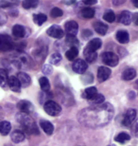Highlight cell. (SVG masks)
Instances as JSON below:
<instances>
[{
  "mask_svg": "<svg viewBox=\"0 0 138 146\" xmlns=\"http://www.w3.org/2000/svg\"><path fill=\"white\" fill-rule=\"evenodd\" d=\"M114 107L110 104H99L80 112L79 119L83 124L89 127H98L107 124L114 116Z\"/></svg>",
  "mask_w": 138,
  "mask_h": 146,
  "instance_id": "1",
  "label": "cell"
},
{
  "mask_svg": "<svg viewBox=\"0 0 138 146\" xmlns=\"http://www.w3.org/2000/svg\"><path fill=\"white\" fill-rule=\"evenodd\" d=\"M17 119H18L19 123L21 124L22 128L28 134H34V135H38L39 134V130L33 119L28 114L21 113L20 115L17 116Z\"/></svg>",
  "mask_w": 138,
  "mask_h": 146,
  "instance_id": "2",
  "label": "cell"
},
{
  "mask_svg": "<svg viewBox=\"0 0 138 146\" xmlns=\"http://www.w3.org/2000/svg\"><path fill=\"white\" fill-rule=\"evenodd\" d=\"M44 109H45L46 112L51 117H57L60 115L61 112V107L53 101L46 102L45 104V106H44Z\"/></svg>",
  "mask_w": 138,
  "mask_h": 146,
  "instance_id": "3",
  "label": "cell"
},
{
  "mask_svg": "<svg viewBox=\"0 0 138 146\" xmlns=\"http://www.w3.org/2000/svg\"><path fill=\"white\" fill-rule=\"evenodd\" d=\"M102 61L105 65L107 66H117V64L119 62V59H118V56L114 53V52H111V51H107V52H104L102 54Z\"/></svg>",
  "mask_w": 138,
  "mask_h": 146,
  "instance_id": "4",
  "label": "cell"
},
{
  "mask_svg": "<svg viewBox=\"0 0 138 146\" xmlns=\"http://www.w3.org/2000/svg\"><path fill=\"white\" fill-rule=\"evenodd\" d=\"M13 42L11 37L5 34H0V51H9L13 48Z\"/></svg>",
  "mask_w": 138,
  "mask_h": 146,
  "instance_id": "5",
  "label": "cell"
},
{
  "mask_svg": "<svg viewBox=\"0 0 138 146\" xmlns=\"http://www.w3.org/2000/svg\"><path fill=\"white\" fill-rule=\"evenodd\" d=\"M46 33H48V35L56 38V39H61L64 35V31L61 30V27H59L57 25H53L50 28H48V31H46Z\"/></svg>",
  "mask_w": 138,
  "mask_h": 146,
  "instance_id": "6",
  "label": "cell"
},
{
  "mask_svg": "<svg viewBox=\"0 0 138 146\" xmlns=\"http://www.w3.org/2000/svg\"><path fill=\"white\" fill-rule=\"evenodd\" d=\"M73 70H74L76 73H79V74H83L85 71L87 70L88 68V65L85 61L81 60V59H78L77 61H75L73 63Z\"/></svg>",
  "mask_w": 138,
  "mask_h": 146,
  "instance_id": "7",
  "label": "cell"
},
{
  "mask_svg": "<svg viewBox=\"0 0 138 146\" xmlns=\"http://www.w3.org/2000/svg\"><path fill=\"white\" fill-rule=\"evenodd\" d=\"M65 31L67 33V35H70V36H76L78 33V31H79V25L78 23L76 21H68L65 23Z\"/></svg>",
  "mask_w": 138,
  "mask_h": 146,
  "instance_id": "8",
  "label": "cell"
},
{
  "mask_svg": "<svg viewBox=\"0 0 138 146\" xmlns=\"http://www.w3.org/2000/svg\"><path fill=\"white\" fill-rule=\"evenodd\" d=\"M17 107L19 108V110L21 111L22 113L25 114H31L34 111V107L32 106L31 103H29L28 101H20L18 104H17Z\"/></svg>",
  "mask_w": 138,
  "mask_h": 146,
  "instance_id": "9",
  "label": "cell"
},
{
  "mask_svg": "<svg viewBox=\"0 0 138 146\" xmlns=\"http://www.w3.org/2000/svg\"><path fill=\"white\" fill-rule=\"evenodd\" d=\"M136 118V111L134 109H129L124 115V118L122 119V124L125 126H130L133 123V121Z\"/></svg>",
  "mask_w": 138,
  "mask_h": 146,
  "instance_id": "10",
  "label": "cell"
},
{
  "mask_svg": "<svg viewBox=\"0 0 138 146\" xmlns=\"http://www.w3.org/2000/svg\"><path fill=\"white\" fill-rule=\"evenodd\" d=\"M111 75V69L106 66H99L98 69V79L99 82H104L109 79Z\"/></svg>",
  "mask_w": 138,
  "mask_h": 146,
  "instance_id": "11",
  "label": "cell"
},
{
  "mask_svg": "<svg viewBox=\"0 0 138 146\" xmlns=\"http://www.w3.org/2000/svg\"><path fill=\"white\" fill-rule=\"evenodd\" d=\"M101 45H102V42L99 38H94L93 40H91L90 42L87 44V46L85 48L89 51L96 52L98 49H99L101 48Z\"/></svg>",
  "mask_w": 138,
  "mask_h": 146,
  "instance_id": "12",
  "label": "cell"
},
{
  "mask_svg": "<svg viewBox=\"0 0 138 146\" xmlns=\"http://www.w3.org/2000/svg\"><path fill=\"white\" fill-rule=\"evenodd\" d=\"M8 84L13 92H20V90H21V84H20L18 78L15 77V76H11L9 78Z\"/></svg>",
  "mask_w": 138,
  "mask_h": 146,
  "instance_id": "13",
  "label": "cell"
},
{
  "mask_svg": "<svg viewBox=\"0 0 138 146\" xmlns=\"http://www.w3.org/2000/svg\"><path fill=\"white\" fill-rule=\"evenodd\" d=\"M17 78H18L20 84H21V86L23 87H28L31 83L30 77L28 76V74H27V73H25V72H19L18 74H17Z\"/></svg>",
  "mask_w": 138,
  "mask_h": 146,
  "instance_id": "14",
  "label": "cell"
},
{
  "mask_svg": "<svg viewBox=\"0 0 138 146\" xmlns=\"http://www.w3.org/2000/svg\"><path fill=\"white\" fill-rule=\"evenodd\" d=\"M98 94V90H96V87L95 86H91V87H88V88H86L84 90L83 96L85 99H87V100L90 102V101H92Z\"/></svg>",
  "mask_w": 138,
  "mask_h": 146,
  "instance_id": "15",
  "label": "cell"
},
{
  "mask_svg": "<svg viewBox=\"0 0 138 146\" xmlns=\"http://www.w3.org/2000/svg\"><path fill=\"white\" fill-rule=\"evenodd\" d=\"M40 126L44 130V132L46 133L48 135H52L54 132V126L50 121H42L40 122Z\"/></svg>",
  "mask_w": 138,
  "mask_h": 146,
  "instance_id": "16",
  "label": "cell"
},
{
  "mask_svg": "<svg viewBox=\"0 0 138 146\" xmlns=\"http://www.w3.org/2000/svg\"><path fill=\"white\" fill-rule=\"evenodd\" d=\"M136 76V71L135 69L133 68H126L124 72L122 73V79L125 81H131L133 79L135 78Z\"/></svg>",
  "mask_w": 138,
  "mask_h": 146,
  "instance_id": "17",
  "label": "cell"
},
{
  "mask_svg": "<svg viewBox=\"0 0 138 146\" xmlns=\"http://www.w3.org/2000/svg\"><path fill=\"white\" fill-rule=\"evenodd\" d=\"M13 35L15 38H23L26 35L25 28L21 25H15L13 28Z\"/></svg>",
  "mask_w": 138,
  "mask_h": 146,
  "instance_id": "18",
  "label": "cell"
},
{
  "mask_svg": "<svg viewBox=\"0 0 138 146\" xmlns=\"http://www.w3.org/2000/svg\"><path fill=\"white\" fill-rule=\"evenodd\" d=\"M116 40L118 41L120 44H126L130 40V35L126 31H118L116 33Z\"/></svg>",
  "mask_w": 138,
  "mask_h": 146,
  "instance_id": "19",
  "label": "cell"
},
{
  "mask_svg": "<svg viewBox=\"0 0 138 146\" xmlns=\"http://www.w3.org/2000/svg\"><path fill=\"white\" fill-rule=\"evenodd\" d=\"M94 29L100 35H105L108 31V26L102 22H95L94 23Z\"/></svg>",
  "mask_w": 138,
  "mask_h": 146,
  "instance_id": "20",
  "label": "cell"
},
{
  "mask_svg": "<svg viewBox=\"0 0 138 146\" xmlns=\"http://www.w3.org/2000/svg\"><path fill=\"white\" fill-rule=\"evenodd\" d=\"M11 141H13L14 143H20V142L25 141V134L22 132V131H14V132L11 134Z\"/></svg>",
  "mask_w": 138,
  "mask_h": 146,
  "instance_id": "21",
  "label": "cell"
},
{
  "mask_svg": "<svg viewBox=\"0 0 138 146\" xmlns=\"http://www.w3.org/2000/svg\"><path fill=\"white\" fill-rule=\"evenodd\" d=\"M11 124L7 121H0V133L3 136L8 135L11 132Z\"/></svg>",
  "mask_w": 138,
  "mask_h": 146,
  "instance_id": "22",
  "label": "cell"
},
{
  "mask_svg": "<svg viewBox=\"0 0 138 146\" xmlns=\"http://www.w3.org/2000/svg\"><path fill=\"white\" fill-rule=\"evenodd\" d=\"M131 20V15L130 13V11H122L121 14H120V18H119V22L122 23L123 25H130Z\"/></svg>",
  "mask_w": 138,
  "mask_h": 146,
  "instance_id": "23",
  "label": "cell"
},
{
  "mask_svg": "<svg viewBox=\"0 0 138 146\" xmlns=\"http://www.w3.org/2000/svg\"><path fill=\"white\" fill-rule=\"evenodd\" d=\"M9 76L8 72L5 69H0V86L7 87L9 86Z\"/></svg>",
  "mask_w": 138,
  "mask_h": 146,
  "instance_id": "24",
  "label": "cell"
},
{
  "mask_svg": "<svg viewBox=\"0 0 138 146\" xmlns=\"http://www.w3.org/2000/svg\"><path fill=\"white\" fill-rule=\"evenodd\" d=\"M78 55H79V50L76 46H72V48H70L65 53V56L69 61L76 60V58L78 57Z\"/></svg>",
  "mask_w": 138,
  "mask_h": 146,
  "instance_id": "25",
  "label": "cell"
},
{
  "mask_svg": "<svg viewBox=\"0 0 138 146\" xmlns=\"http://www.w3.org/2000/svg\"><path fill=\"white\" fill-rule=\"evenodd\" d=\"M81 15L83 18H87V19L93 18L94 15H95V10L92 8H83L81 11Z\"/></svg>",
  "mask_w": 138,
  "mask_h": 146,
  "instance_id": "26",
  "label": "cell"
},
{
  "mask_svg": "<svg viewBox=\"0 0 138 146\" xmlns=\"http://www.w3.org/2000/svg\"><path fill=\"white\" fill-rule=\"evenodd\" d=\"M84 57H85V60L87 61L88 63H94L96 59V52H93V51H89L87 50L86 48H84Z\"/></svg>",
  "mask_w": 138,
  "mask_h": 146,
  "instance_id": "27",
  "label": "cell"
},
{
  "mask_svg": "<svg viewBox=\"0 0 138 146\" xmlns=\"http://www.w3.org/2000/svg\"><path fill=\"white\" fill-rule=\"evenodd\" d=\"M130 139H131L130 135H128L127 133H124V132L118 134V135L114 138V141L119 142V143H125V142L129 141Z\"/></svg>",
  "mask_w": 138,
  "mask_h": 146,
  "instance_id": "28",
  "label": "cell"
},
{
  "mask_svg": "<svg viewBox=\"0 0 138 146\" xmlns=\"http://www.w3.org/2000/svg\"><path fill=\"white\" fill-rule=\"evenodd\" d=\"M46 19H48V17H46V14H44V13L34 14V16H33V21L39 26H42L44 23L46 21Z\"/></svg>",
  "mask_w": 138,
  "mask_h": 146,
  "instance_id": "29",
  "label": "cell"
},
{
  "mask_svg": "<svg viewBox=\"0 0 138 146\" xmlns=\"http://www.w3.org/2000/svg\"><path fill=\"white\" fill-rule=\"evenodd\" d=\"M39 84H40L41 88H42V90H44V91H48L49 88H50V84H49L48 79L46 77L40 78Z\"/></svg>",
  "mask_w": 138,
  "mask_h": 146,
  "instance_id": "30",
  "label": "cell"
},
{
  "mask_svg": "<svg viewBox=\"0 0 138 146\" xmlns=\"http://www.w3.org/2000/svg\"><path fill=\"white\" fill-rule=\"evenodd\" d=\"M39 4V2L38 1H33V0H26L22 3L23 7L25 9H27V10H29V9H34L37 7V5Z\"/></svg>",
  "mask_w": 138,
  "mask_h": 146,
  "instance_id": "31",
  "label": "cell"
},
{
  "mask_svg": "<svg viewBox=\"0 0 138 146\" xmlns=\"http://www.w3.org/2000/svg\"><path fill=\"white\" fill-rule=\"evenodd\" d=\"M103 18L105 21H107L109 23H113L114 20H116V15H114V13L112 11H105Z\"/></svg>",
  "mask_w": 138,
  "mask_h": 146,
  "instance_id": "32",
  "label": "cell"
},
{
  "mask_svg": "<svg viewBox=\"0 0 138 146\" xmlns=\"http://www.w3.org/2000/svg\"><path fill=\"white\" fill-rule=\"evenodd\" d=\"M61 61V56L60 53H53L50 57V63L54 65H58Z\"/></svg>",
  "mask_w": 138,
  "mask_h": 146,
  "instance_id": "33",
  "label": "cell"
},
{
  "mask_svg": "<svg viewBox=\"0 0 138 146\" xmlns=\"http://www.w3.org/2000/svg\"><path fill=\"white\" fill-rule=\"evenodd\" d=\"M103 102H104V97H103V95L98 94L95 98L93 99L92 101H90V103H92V104H101L102 103H103Z\"/></svg>",
  "mask_w": 138,
  "mask_h": 146,
  "instance_id": "34",
  "label": "cell"
},
{
  "mask_svg": "<svg viewBox=\"0 0 138 146\" xmlns=\"http://www.w3.org/2000/svg\"><path fill=\"white\" fill-rule=\"evenodd\" d=\"M50 15L52 17H55V18L56 17H60V16L63 15V11H61V9L55 7L50 11Z\"/></svg>",
  "mask_w": 138,
  "mask_h": 146,
  "instance_id": "35",
  "label": "cell"
},
{
  "mask_svg": "<svg viewBox=\"0 0 138 146\" xmlns=\"http://www.w3.org/2000/svg\"><path fill=\"white\" fill-rule=\"evenodd\" d=\"M66 43L69 44V45L71 46V48H72V46H75L76 45H78V44H79L77 38H76L75 36H70V35H67Z\"/></svg>",
  "mask_w": 138,
  "mask_h": 146,
  "instance_id": "36",
  "label": "cell"
},
{
  "mask_svg": "<svg viewBox=\"0 0 138 146\" xmlns=\"http://www.w3.org/2000/svg\"><path fill=\"white\" fill-rule=\"evenodd\" d=\"M52 68H51V66L50 65H44L43 66V69H42V71H43V73L44 74H46V75H49V74H51L52 73Z\"/></svg>",
  "mask_w": 138,
  "mask_h": 146,
  "instance_id": "37",
  "label": "cell"
},
{
  "mask_svg": "<svg viewBox=\"0 0 138 146\" xmlns=\"http://www.w3.org/2000/svg\"><path fill=\"white\" fill-rule=\"evenodd\" d=\"M13 5L14 3L11 2H0V8H8V7H11Z\"/></svg>",
  "mask_w": 138,
  "mask_h": 146,
  "instance_id": "38",
  "label": "cell"
},
{
  "mask_svg": "<svg viewBox=\"0 0 138 146\" xmlns=\"http://www.w3.org/2000/svg\"><path fill=\"white\" fill-rule=\"evenodd\" d=\"M133 131L134 135H135L136 137H138V119L134 122L133 127Z\"/></svg>",
  "mask_w": 138,
  "mask_h": 146,
  "instance_id": "39",
  "label": "cell"
},
{
  "mask_svg": "<svg viewBox=\"0 0 138 146\" xmlns=\"http://www.w3.org/2000/svg\"><path fill=\"white\" fill-rule=\"evenodd\" d=\"M91 35H92V33L89 31V30H84L83 33V36L85 38V39H87L88 37H90Z\"/></svg>",
  "mask_w": 138,
  "mask_h": 146,
  "instance_id": "40",
  "label": "cell"
},
{
  "mask_svg": "<svg viewBox=\"0 0 138 146\" xmlns=\"http://www.w3.org/2000/svg\"><path fill=\"white\" fill-rule=\"evenodd\" d=\"M6 21H7V18H6V16L3 13H0V26L4 25L5 23H6Z\"/></svg>",
  "mask_w": 138,
  "mask_h": 146,
  "instance_id": "41",
  "label": "cell"
},
{
  "mask_svg": "<svg viewBox=\"0 0 138 146\" xmlns=\"http://www.w3.org/2000/svg\"><path fill=\"white\" fill-rule=\"evenodd\" d=\"M133 21L134 24L138 26V13H134L133 15Z\"/></svg>",
  "mask_w": 138,
  "mask_h": 146,
  "instance_id": "42",
  "label": "cell"
},
{
  "mask_svg": "<svg viewBox=\"0 0 138 146\" xmlns=\"http://www.w3.org/2000/svg\"><path fill=\"white\" fill-rule=\"evenodd\" d=\"M83 3L85 5H93V4H96V1H83Z\"/></svg>",
  "mask_w": 138,
  "mask_h": 146,
  "instance_id": "43",
  "label": "cell"
},
{
  "mask_svg": "<svg viewBox=\"0 0 138 146\" xmlns=\"http://www.w3.org/2000/svg\"><path fill=\"white\" fill-rule=\"evenodd\" d=\"M125 1H119V2H116V1H114L113 3L114 5H118V4H123V3H124Z\"/></svg>",
  "mask_w": 138,
  "mask_h": 146,
  "instance_id": "44",
  "label": "cell"
},
{
  "mask_svg": "<svg viewBox=\"0 0 138 146\" xmlns=\"http://www.w3.org/2000/svg\"><path fill=\"white\" fill-rule=\"evenodd\" d=\"M133 5L135 6V7L138 8V1H133Z\"/></svg>",
  "mask_w": 138,
  "mask_h": 146,
  "instance_id": "45",
  "label": "cell"
},
{
  "mask_svg": "<svg viewBox=\"0 0 138 146\" xmlns=\"http://www.w3.org/2000/svg\"><path fill=\"white\" fill-rule=\"evenodd\" d=\"M108 146H116V145H114V144H112V145H108Z\"/></svg>",
  "mask_w": 138,
  "mask_h": 146,
  "instance_id": "46",
  "label": "cell"
}]
</instances>
